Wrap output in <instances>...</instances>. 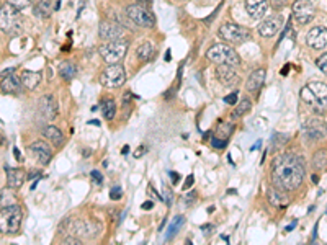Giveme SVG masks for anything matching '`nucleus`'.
<instances>
[{
	"label": "nucleus",
	"mask_w": 327,
	"mask_h": 245,
	"mask_svg": "<svg viewBox=\"0 0 327 245\" xmlns=\"http://www.w3.org/2000/svg\"><path fill=\"white\" fill-rule=\"evenodd\" d=\"M273 185L283 191L296 190L304 178V165L298 155L283 154L273 160L272 165Z\"/></svg>",
	"instance_id": "obj_1"
},
{
	"label": "nucleus",
	"mask_w": 327,
	"mask_h": 245,
	"mask_svg": "<svg viewBox=\"0 0 327 245\" xmlns=\"http://www.w3.org/2000/svg\"><path fill=\"white\" fill-rule=\"evenodd\" d=\"M301 100L317 115L327 110V85L322 82H309L301 89Z\"/></svg>",
	"instance_id": "obj_2"
},
{
	"label": "nucleus",
	"mask_w": 327,
	"mask_h": 245,
	"mask_svg": "<svg viewBox=\"0 0 327 245\" xmlns=\"http://www.w3.org/2000/svg\"><path fill=\"white\" fill-rule=\"evenodd\" d=\"M206 57H208V60H211V63L214 64H228V66H232L236 67L240 64V59L237 56V52L232 49L229 45H213L208 52H206Z\"/></svg>",
	"instance_id": "obj_3"
},
{
	"label": "nucleus",
	"mask_w": 327,
	"mask_h": 245,
	"mask_svg": "<svg viewBox=\"0 0 327 245\" xmlns=\"http://www.w3.org/2000/svg\"><path fill=\"white\" fill-rule=\"evenodd\" d=\"M22 217H23V213L18 205L4 206L2 214H0V229H2V232L16 234L20 231Z\"/></svg>",
	"instance_id": "obj_4"
},
{
	"label": "nucleus",
	"mask_w": 327,
	"mask_h": 245,
	"mask_svg": "<svg viewBox=\"0 0 327 245\" xmlns=\"http://www.w3.org/2000/svg\"><path fill=\"white\" fill-rule=\"evenodd\" d=\"M128 46L130 43L123 41V39H115V41H108L107 45H101L98 48L100 56L103 57L107 64H118L119 60H123L126 52H128Z\"/></svg>",
	"instance_id": "obj_5"
},
{
	"label": "nucleus",
	"mask_w": 327,
	"mask_h": 245,
	"mask_svg": "<svg viewBox=\"0 0 327 245\" xmlns=\"http://www.w3.org/2000/svg\"><path fill=\"white\" fill-rule=\"evenodd\" d=\"M219 36L232 45H242L251 39V30L237 23H224L219 28Z\"/></svg>",
	"instance_id": "obj_6"
},
{
	"label": "nucleus",
	"mask_w": 327,
	"mask_h": 245,
	"mask_svg": "<svg viewBox=\"0 0 327 245\" xmlns=\"http://www.w3.org/2000/svg\"><path fill=\"white\" fill-rule=\"evenodd\" d=\"M126 82V71L119 64H110L100 75V84L107 89H116Z\"/></svg>",
	"instance_id": "obj_7"
},
{
	"label": "nucleus",
	"mask_w": 327,
	"mask_h": 245,
	"mask_svg": "<svg viewBox=\"0 0 327 245\" xmlns=\"http://www.w3.org/2000/svg\"><path fill=\"white\" fill-rule=\"evenodd\" d=\"M126 15L130 16V18L137 25V26H142V28H151L156 23V18H154V15L148 10L146 7H142L141 4H136V5H130L126 8Z\"/></svg>",
	"instance_id": "obj_8"
},
{
	"label": "nucleus",
	"mask_w": 327,
	"mask_h": 245,
	"mask_svg": "<svg viewBox=\"0 0 327 245\" xmlns=\"http://www.w3.org/2000/svg\"><path fill=\"white\" fill-rule=\"evenodd\" d=\"M291 8H293V16L301 25H306L314 18V5L309 0H296Z\"/></svg>",
	"instance_id": "obj_9"
},
{
	"label": "nucleus",
	"mask_w": 327,
	"mask_h": 245,
	"mask_svg": "<svg viewBox=\"0 0 327 245\" xmlns=\"http://www.w3.org/2000/svg\"><path fill=\"white\" fill-rule=\"evenodd\" d=\"M303 131H304V134L309 139H313V141H317V139H322L327 134V125H325L322 119L311 118V119H308L304 122Z\"/></svg>",
	"instance_id": "obj_10"
},
{
	"label": "nucleus",
	"mask_w": 327,
	"mask_h": 245,
	"mask_svg": "<svg viewBox=\"0 0 327 245\" xmlns=\"http://www.w3.org/2000/svg\"><path fill=\"white\" fill-rule=\"evenodd\" d=\"M281 25H283V16L281 15H272L259 25V34L263 38H272L278 33Z\"/></svg>",
	"instance_id": "obj_11"
},
{
	"label": "nucleus",
	"mask_w": 327,
	"mask_h": 245,
	"mask_svg": "<svg viewBox=\"0 0 327 245\" xmlns=\"http://www.w3.org/2000/svg\"><path fill=\"white\" fill-rule=\"evenodd\" d=\"M28 151L41 165L49 164L51 157H53V151H51V147L45 141H34L33 144L28 146Z\"/></svg>",
	"instance_id": "obj_12"
},
{
	"label": "nucleus",
	"mask_w": 327,
	"mask_h": 245,
	"mask_svg": "<svg viewBox=\"0 0 327 245\" xmlns=\"http://www.w3.org/2000/svg\"><path fill=\"white\" fill-rule=\"evenodd\" d=\"M306 45L313 49H322L327 46V28L324 26H316L306 36Z\"/></svg>",
	"instance_id": "obj_13"
},
{
	"label": "nucleus",
	"mask_w": 327,
	"mask_h": 245,
	"mask_svg": "<svg viewBox=\"0 0 327 245\" xmlns=\"http://www.w3.org/2000/svg\"><path fill=\"white\" fill-rule=\"evenodd\" d=\"M39 111L41 115L45 116L46 119L53 121L57 118L59 115V105L56 101V98L53 97V95H45V97H41L39 100Z\"/></svg>",
	"instance_id": "obj_14"
},
{
	"label": "nucleus",
	"mask_w": 327,
	"mask_h": 245,
	"mask_svg": "<svg viewBox=\"0 0 327 245\" xmlns=\"http://www.w3.org/2000/svg\"><path fill=\"white\" fill-rule=\"evenodd\" d=\"M216 77L218 80L226 85V87H234L239 84V75L237 72L232 69V66H228V64H219L218 69H216Z\"/></svg>",
	"instance_id": "obj_15"
},
{
	"label": "nucleus",
	"mask_w": 327,
	"mask_h": 245,
	"mask_svg": "<svg viewBox=\"0 0 327 245\" xmlns=\"http://www.w3.org/2000/svg\"><path fill=\"white\" fill-rule=\"evenodd\" d=\"M267 8H269V0H246V10L252 20H262Z\"/></svg>",
	"instance_id": "obj_16"
},
{
	"label": "nucleus",
	"mask_w": 327,
	"mask_h": 245,
	"mask_svg": "<svg viewBox=\"0 0 327 245\" xmlns=\"http://www.w3.org/2000/svg\"><path fill=\"white\" fill-rule=\"evenodd\" d=\"M123 36H125V30L121 26L110 22H103L100 25V38L107 41H115V39H121Z\"/></svg>",
	"instance_id": "obj_17"
},
{
	"label": "nucleus",
	"mask_w": 327,
	"mask_h": 245,
	"mask_svg": "<svg viewBox=\"0 0 327 245\" xmlns=\"http://www.w3.org/2000/svg\"><path fill=\"white\" fill-rule=\"evenodd\" d=\"M15 69H7L2 71V92L4 93H18L20 90V80L13 74Z\"/></svg>",
	"instance_id": "obj_18"
},
{
	"label": "nucleus",
	"mask_w": 327,
	"mask_h": 245,
	"mask_svg": "<svg viewBox=\"0 0 327 245\" xmlns=\"http://www.w3.org/2000/svg\"><path fill=\"white\" fill-rule=\"evenodd\" d=\"M7 172V183L8 187L13 188V190H18L22 188L23 181H25V173L22 169H12V167H5Z\"/></svg>",
	"instance_id": "obj_19"
},
{
	"label": "nucleus",
	"mask_w": 327,
	"mask_h": 245,
	"mask_svg": "<svg viewBox=\"0 0 327 245\" xmlns=\"http://www.w3.org/2000/svg\"><path fill=\"white\" fill-rule=\"evenodd\" d=\"M265 75H267L265 69H257V71H254V72L251 74V77H249L247 84H246V89H247L249 92H259L260 87H262L263 82H265Z\"/></svg>",
	"instance_id": "obj_20"
},
{
	"label": "nucleus",
	"mask_w": 327,
	"mask_h": 245,
	"mask_svg": "<svg viewBox=\"0 0 327 245\" xmlns=\"http://www.w3.org/2000/svg\"><path fill=\"white\" fill-rule=\"evenodd\" d=\"M41 82V74L33 71H23L22 72V85L30 90H34Z\"/></svg>",
	"instance_id": "obj_21"
},
{
	"label": "nucleus",
	"mask_w": 327,
	"mask_h": 245,
	"mask_svg": "<svg viewBox=\"0 0 327 245\" xmlns=\"http://www.w3.org/2000/svg\"><path fill=\"white\" fill-rule=\"evenodd\" d=\"M100 108H101V113L103 116H105V119L111 121L115 118L116 115V105H115V100L110 98V97H105L101 101H100Z\"/></svg>",
	"instance_id": "obj_22"
},
{
	"label": "nucleus",
	"mask_w": 327,
	"mask_h": 245,
	"mask_svg": "<svg viewBox=\"0 0 327 245\" xmlns=\"http://www.w3.org/2000/svg\"><path fill=\"white\" fill-rule=\"evenodd\" d=\"M43 136H45L48 141L53 142L54 146H61L63 141H64L63 133L56 126H46L45 129H43Z\"/></svg>",
	"instance_id": "obj_23"
},
{
	"label": "nucleus",
	"mask_w": 327,
	"mask_h": 245,
	"mask_svg": "<svg viewBox=\"0 0 327 245\" xmlns=\"http://www.w3.org/2000/svg\"><path fill=\"white\" fill-rule=\"evenodd\" d=\"M137 57H139L141 60H151L154 56H156V46L152 45V43H144V45H141L139 48H137L136 51Z\"/></svg>",
	"instance_id": "obj_24"
},
{
	"label": "nucleus",
	"mask_w": 327,
	"mask_h": 245,
	"mask_svg": "<svg viewBox=\"0 0 327 245\" xmlns=\"http://www.w3.org/2000/svg\"><path fill=\"white\" fill-rule=\"evenodd\" d=\"M59 74H61V77L66 78V80H72L77 74V69L71 60H64V63L59 66Z\"/></svg>",
	"instance_id": "obj_25"
},
{
	"label": "nucleus",
	"mask_w": 327,
	"mask_h": 245,
	"mask_svg": "<svg viewBox=\"0 0 327 245\" xmlns=\"http://www.w3.org/2000/svg\"><path fill=\"white\" fill-rule=\"evenodd\" d=\"M0 20H2V31H7L8 28H10V25H12V20H13V16H12V7L10 5H4L2 7V10H0Z\"/></svg>",
	"instance_id": "obj_26"
},
{
	"label": "nucleus",
	"mask_w": 327,
	"mask_h": 245,
	"mask_svg": "<svg viewBox=\"0 0 327 245\" xmlns=\"http://www.w3.org/2000/svg\"><path fill=\"white\" fill-rule=\"evenodd\" d=\"M183 222H185V219L182 216H177L174 221H172V224L169 226V231H167V234H166V240H172L174 239V235L180 231V227L183 226Z\"/></svg>",
	"instance_id": "obj_27"
},
{
	"label": "nucleus",
	"mask_w": 327,
	"mask_h": 245,
	"mask_svg": "<svg viewBox=\"0 0 327 245\" xmlns=\"http://www.w3.org/2000/svg\"><path fill=\"white\" fill-rule=\"evenodd\" d=\"M313 165H314V169L322 170V169L325 167V165H327V151H324V149H321V151H317V152L314 154Z\"/></svg>",
	"instance_id": "obj_28"
},
{
	"label": "nucleus",
	"mask_w": 327,
	"mask_h": 245,
	"mask_svg": "<svg viewBox=\"0 0 327 245\" xmlns=\"http://www.w3.org/2000/svg\"><path fill=\"white\" fill-rule=\"evenodd\" d=\"M269 201L273 206H278V208L285 206V205H283V203H285V199H283L281 193H280V191H277V190H273V188L269 190Z\"/></svg>",
	"instance_id": "obj_29"
},
{
	"label": "nucleus",
	"mask_w": 327,
	"mask_h": 245,
	"mask_svg": "<svg viewBox=\"0 0 327 245\" xmlns=\"http://www.w3.org/2000/svg\"><path fill=\"white\" fill-rule=\"evenodd\" d=\"M251 108H252L251 100L242 98V101H240V103L237 105V108H236V111H234V118H237V116H240V115H246V113L251 111Z\"/></svg>",
	"instance_id": "obj_30"
},
{
	"label": "nucleus",
	"mask_w": 327,
	"mask_h": 245,
	"mask_svg": "<svg viewBox=\"0 0 327 245\" xmlns=\"http://www.w3.org/2000/svg\"><path fill=\"white\" fill-rule=\"evenodd\" d=\"M7 4L10 5L13 10H25L31 5V0H7Z\"/></svg>",
	"instance_id": "obj_31"
},
{
	"label": "nucleus",
	"mask_w": 327,
	"mask_h": 245,
	"mask_svg": "<svg viewBox=\"0 0 327 245\" xmlns=\"http://www.w3.org/2000/svg\"><path fill=\"white\" fill-rule=\"evenodd\" d=\"M316 66L321 69V72L327 75V52L325 54H322L321 57H317L316 59Z\"/></svg>",
	"instance_id": "obj_32"
},
{
	"label": "nucleus",
	"mask_w": 327,
	"mask_h": 245,
	"mask_svg": "<svg viewBox=\"0 0 327 245\" xmlns=\"http://www.w3.org/2000/svg\"><path fill=\"white\" fill-rule=\"evenodd\" d=\"M162 201H166L167 206H172V191L167 187H162Z\"/></svg>",
	"instance_id": "obj_33"
},
{
	"label": "nucleus",
	"mask_w": 327,
	"mask_h": 245,
	"mask_svg": "<svg viewBox=\"0 0 327 245\" xmlns=\"http://www.w3.org/2000/svg\"><path fill=\"white\" fill-rule=\"evenodd\" d=\"M121 196H123V191H121V188H119V187H115L113 190L110 191V198L113 199V201L121 199Z\"/></svg>",
	"instance_id": "obj_34"
},
{
	"label": "nucleus",
	"mask_w": 327,
	"mask_h": 245,
	"mask_svg": "<svg viewBox=\"0 0 327 245\" xmlns=\"http://www.w3.org/2000/svg\"><path fill=\"white\" fill-rule=\"evenodd\" d=\"M36 12L41 13V15H49V4L48 2H39Z\"/></svg>",
	"instance_id": "obj_35"
},
{
	"label": "nucleus",
	"mask_w": 327,
	"mask_h": 245,
	"mask_svg": "<svg viewBox=\"0 0 327 245\" xmlns=\"http://www.w3.org/2000/svg\"><path fill=\"white\" fill-rule=\"evenodd\" d=\"M224 101H226L228 105H236V103H237V93L234 92V93L228 95V97H224Z\"/></svg>",
	"instance_id": "obj_36"
},
{
	"label": "nucleus",
	"mask_w": 327,
	"mask_h": 245,
	"mask_svg": "<svg viewBox=\"0 0 327 245\" xmlns=\"http://www.w3.org/2000/svg\"><path fill=\"white\" fill-rule=\"evenodd\" d=\"M64 243H66V245H80L82 242H80L79 239H77V237H66V239H64Z\"/></svg>",
	"instance_id": "obj_37"
},
{
	"label": "nucleus",
	"mask_w": 327,
	"mask_h": 245,
	"mask_svg": "<svg viewBox=\"0 0 327 245\" xmlns=\"http://www.w3.org/2000/svg\"><path fill=\"white\" fill-rule=\"evenodd\" d=\"M92 178H93V181L98 183V185H100V183H101V173L97 172V170H93V172H92Z\"/></svg>",
	"instance_id": "obj_38"
},
{
	"label": "nucleus",
	"mask_w": 327,
	"mask_h": 245,
	"mask_svg": "<svg viewBox=\"0 0 327 245\" xmlns=\"http://www.w3.org/2000/svg\"><path fill=\"white\" fill-rule=\"evenodd\" d=\"M213 146H214V147L222 149V147H226V141H219V139L214 137V139H213Z\"/></svg>",
	"instance_id": "obj_39"
},
{
	"label": "nucleus",
	"mask_w": 327,
	"mask_h": 245,
	"mask_svg": "<svg viewBox=\"0 0 327 245\" xmlns=\"http://www.w3.org/2000/svg\"><path fill=\"white\" fill-rule=\"evenodd\" d=\"M213 229H214V226H211V224H206V226H201V231H203V232H205L206 235H210Z\"/></svg>",
	"instance_id": "obj_40"
},
{
	"label": "nucleus",
	"mask_w": 327,
	"mask_h": 245,
	"mask_svg": "<svg viewBox=\"0 0 327 245\" xmlns=\"http://www.w3.org/2000/svg\"><path fill=\"white\" fill-rule=\"evenodd\" d=\"M193 185V175H190V177H187V181H185V185H183V190H188Z\"/></svg>",
	"instance_id": "obj_41"
},
{
	"label": "nucleus",
	"mask_w": 327,
	"mask_h": 245,
	"mask_svg": "<svg viewBox=\"0 0 327 245\" xmlns=\"http://www.w3.org/2000/svg\"><path fill=\"white\" fill-rule=\"evenodd\" d=\"M170 177H172V183H174V185H177L178 180H180V175L175 173V172H170Z\"/></svg>",
	"instance_id": "obj_42"
},
{
	"label": "nucleus",
	"mask_w": 327,
	"mask_h": 245,
	"mask_svg": "<svg viewBox=\"0 0 327 245\" xmlns=\"http://www.w3.org/2000/svg\"><path fill=\"white\" fill-rule=\"evenodd\" d=\"M195 199H196V195H195V193H192V196L188 195V196L185 198V201H187L188 205H193V203H195Z\"/></svg>",
	"instance_id": "obj_43"
},
{
	"label": "nucleus",
	"mask_w": 327,
	"mask_h": 245,
	"mask_svg": "<svg viewBox=\"0 0 327 245\" xmlns=\"http://www.w3.org/2000/svg\"><path fill=\"white\" fill-rule=\"evenodd\" d=\"M152 208H154L152 201H146V203H142V209H152Z\"/></svg>",
	"instance_id": "obj_44"
},
{
	"label": "nucleus",
	"mask_w": 327,
	"mask_h": 245,
	"mask_svg": "<svg viewBox=\"0 0 327 245\" xmlns=\"http://www.w3.org/2000/svg\"><path fill=\"white\" fill-rule=\"evenodd\" d=\"M144 151H146V147H144V146H141V147H139V151H136V154H134V155H136V157H141V155L144 154Z\"/></svg>",
	"instance_id": "obj_45"
},
{
	"label": "nucleus",
	"mask_w": 327,
	"mask_h": 245,
	"mask_svg": "<svg viewBox=\"0 0 327 245\" xmlns=\"http://www.w3.org/2000/svg\"><path fill=\"white\" fill-rule=\"evenodd\" d=\"M39 175H41L39 172H34V173H30V180H33V178H34V180H38V177H39Z\"/></svg>",
	"instance_id": "obj_46"
},
{
	"label": "nucleus",
	"mask_w": 327,
	"mask_h": 245,
	"mask_svg": "<svg viewBox=\"0 0 327 245\" xmlns=\"http://www.w3.org/2000/svg\"><path fill=\"white\" fill-rule=\"evenodd\" d=\"M13 152H15V157H16V160H22V155H20V151H18V149H13Z\"/></svg>",
	"instance_id": "obj_47"
},
{
	"label": "nucleus",
	"mask_w": 327,
	"mask_h": 245,
	"mask_svg": "<svg viewBox=\"0 0 327 245\" xmlns=\"http://www.w3.org/2000/svg\"><path fill=\"white\" fill-rule=\"evenodd\" d=\"M128 151H130V146H125V147L121 149V154H123V155H126V154H128Z\"/></svg>",
	"instance_id": "obj_48"
},
{
	"label": "nucleus",
	"mask_w": 327,
	"mask_h": 245,
	"mask_svg": "<svg viewBox=\"0 0 327 245\" xmlns=\"http://www.w3.org/2000/svg\"><path fill=\"white\" fill-rule=\"evenodd\" d=\"M288 69H290V66H285V69H283V71H281V75H287V72H288Z\"/></svg>",
	"instance_id": "obj_49"
},
{
	"label": "nucleus",
	"mask_w": 327,
	"mask_h": 245,
	"mask_svg": "<svg viewBox=\"0 0 327 245\" xmlns=\"http://www.w3.org/2000/svg\"><path fill=\"white\" fill-rule=\"evenodd\" d=\"M295 226H296V221H295L293 224H291V226H288V227H287V231H291V229H293Z\"/></svg>",
	"instance_id": "obj_50"
},
{
	"label": "nucleus",
	"mask_w": 327,
	"mask_h": 245,
	"mask_svg": "<svg viewBox=\"0 0 327 245\" xmlns=\"http://www.w3.org/2000/svg\"><path fill=\"white\" fill-rule=\"evenodd\" d=\"M166 59H167V63L170 60V51H167V54H166Z\"/></svg>",
	"instance_id": "obj_51"
},
{
	"label": "nucleus",
	"mask_w": 327,
	"mask_h": 245,
	"mask_svg": "<svg viewBox=\"0 0 327 245\" xmlns=\"http://www.w3.org/2000/svg\"><path fill=\"white\" fill-rule=\"evenodd\" d=\"M39 2H48V4H49V2H51V0H39Z\"/></svg>",
	"instance_id": "obj_52"
},
{
	"label": "nucleus",
	"mask_w": 327,
	"mask_h": 245,
	"mask_svg": "<svg viewBox=\"0 0 327 245\" xmlns=\"http://www.w3.org/2000/svg\"><path fill=\"white\" fill-rule=\"evenodd\" d=\"M278 2H285V0H278Z\"/></svg>",
	"instance_id": "obj_53"
}]
</instances>
